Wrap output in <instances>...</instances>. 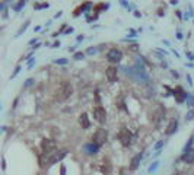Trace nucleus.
Masks as SVG:
<instances>
[{
  "label": "nucleus",
  "instance_id": "f257e3e1",
  "mask_svg": "<svg viewBox=\"0 0 194 175\" xmlns=\"http://www.w3.org/2000/svg\"><path fill=\"white\" fill-rule=\"evenodd\" d=\"M124 72L130 76L132 79H134L136 82H139V83L149 82V74H148L146 69H144V66L142 64V63H140V64H139V63H136V64H133L130 67H126Z\"/></svg>",
  "mask_w": 194,
  "mask_h": 175
},
{
  "label": "nucleus",
  "instance_id": "f03ea898",
  "mask_svg": "<svg viewBox=\"0 0 194 175\" xmlns=\"http://www.w3.org/2000/svg\"><path fill=\"white\" fill-rule=\"evenodd\" d=\"M72 93H73V88H72V85H70L69 82H63V83H60V85H58V88H57V91H56L54 101L61 102V101H64V99H67Z\"/></svg>",
  "mask_w": 194,
  "mask_h": 175
},
{
  "label": "nucleus",
  "instance_id": "7ed1b4c3",
  "mask_svg": "<svg viewBox=\"0 0 194 175\" xmlns=\"http://www.w3.org/2000/svg\"><path fill=\"white\" fill-rule=\"evenodd\" d=\"M117 139L120 140V143L123 146H128L132 143V140H133V133L128 129H126V127H123V129L118 131V134H117Z\"/></svg>",
  "mask_w": 194,
  "mask_h": 175
},
{
  "label": "nucleus",
  "instance_id": "20e7f679",
  "mask_svg": "<svg viewBox=\"0 0 194 175\" xmlns=\"http://www.w3.org/2000/svg\"><path fill=\"white\" fill-rule=\"evenodd\" d=\"M107 137H108V133L107 130L104 129H98L93 134H92V143H95L96 146H102L104 143L107 141Z\"/></svg>",
  "mask_w": 194,
  "mask_h": 175
},
{
  "label": "nucleus",
  "instance_id": "39448f33",
  "mask_svg": "<svg viewBox=\"0 0 194 175\" xmlns=\"http://www.w3.org/2000/svg\"><path fill=\"white\" fill-rule=\"evenodd\" d=\"M172 93H174L175 101L178 102V104H183V102L187 99V97H188V93L185 92V89H184L183 86H175V88L172 89Z\"/></svg>",
  "mask_w": 194,
  "mask_h": 175
},
{
  "label": "nucleus",
  "instance_id": "423d86ee",
  "mask_svg": "<svg viewBox=\"0 0 194 175\" xmlns=\"http://www.w3.org/2000/svg\"><path fill=\"white\" fill-rule=\"evenodd\" d=\"M123 58V53L117 48H111L108 53H107V60L111 63V64H117L118 61H121Z\"/></svg>",
  "mask_w": 194,
  "mask_h": 175
},
{
  "label": "nucleus",
  "instance_id": "0eeeda50",
  "mask_svg": "<svg viewBox=\"0 0 194 175\" xmlns=\"http://www.w3.org/2000/svg\"><path fill=\"white\" fill-rule=\"evenodd\" d=\"M41 150H42V153H45V155L53 153V152L56 150V143H54V140H51V139H42V141H41Z\"/></svg>",
  "mask_w": 194,
  "mask_h": 175
},
{
  "label": "nucleus",
  "instance_id": "6e6552de",
  "mask_svg": "<svg viewBox=\"0 0 194 175\" xmlns=\"http://www.w3.org/2000/svg\"><path fill=\"white\" fill-rule=\"evenodd\" d=\"M92 114H93V120H96L98 123H105L107 120V113H105V108L102 107H95L93 111H92Z\"/></svg>",
  "mask_w": 194,
  "mask_h": 175
},
{
  "label": "nucleus",
  "instance_id": "1a4fd4ad",
  "mask_svg": "<svg viewBox=\"0 0 194 175\" xmlns=\"http://www.w3.org/2000/svg\"><path fill=\"white\" fill-rule=\"evenodd\" d=\"M105 74H107V79L108 82L114 83L118 80V72H117V66H108L107 70H105Z\"/></svg>",
  "mask_w": 194,
  "mask_h": 175
},
{
  "label": "nucleus",
  "instance_id": "9d476101",
  "mask_svg": "<svg viewBox=\"0 0 194 175\" xmlns=\"http://www.w3.org/2000/svg\"><path fill=\"white\" fill-rule=\"evenodd\" d=\"M180 159L183 162H185V164H193L194 162V149H190V150L184 152Z\"/></svg>",
  "mask_w": 194,
  "mask_h": 175
},
{
  "label": "nucleus",
  "instance_id": "9b49d317",
  "mask_svg": "<svg viewBox=\"0 0 194 175\" xmlns=\"http://www.w3.org/2000/svg\"><path fill=\"white\" fill-rule=\"evenodd\" d=\"M142 159H143V153H142V152L137 153V155H134V158L132 159V162H130V171H136V169L139 168Z\"/></svg>",
  "mask_w": 194,
  "mask_h": 175
},
{
  "label": "nucleus",
  "instance_id": "f8f14e48",
  "mask_svg": "<svg viewBox=\"0 0 194 175\" xmlns=\"http://www.w3.org/2000/svg\"><path fill=\"white\" fill-rule=\"evenodd\" d=\"M177 130H178V121H177V120H172V121H169L168 127L165 129V134H166V136H171V134H174Z\"/></svg>",
  "mask_w": 194,
  "mask_h": 175
},
{
  "label": "nucleus",
  "instance_id": "ddd939ff",
  "mask_svg": "<svg viewBox=\"0 0 194 175\" xmlns=\"http://www.w3.org/2000/svg\"><path fill=\"white\" fill-rule=\"evenodd\" d=\"M79 124H80V127H82V129H89L91 121H89L86 113H82V114H80V117H79Z\"/></svg>",
  "mask_w": 194,
  "mask_h": 175
},
{
  "label": "nucleus",
  "instance_id": "4468645a",
  "mask_svg": "<svg viewBox=\"0 0 194 175\" xmlns=\"http://www.w3.org/2000/svg\"><path fill=\"white\" fill-rule=\"evenodd\" d=\"M89 6H92V3L91 2H85V3H82V5H80L75 12H73V15H75V16H79V15L80 13H83V12H86L88 9H89Z\"/></svg>",
  "mask_w": 194,
  "mask_h": 175
},
{
  "label": "nucleus",
  "instance_id": "2eb2a0df",
  "mask_svg": "<svg viewBox=\"0 0 194 175\" xmlns=\"http://www.w3.org/2000/svg\"><path fill=\"white\" fill-rule=\"evenodd\" d=\"M85 150L88 153H96L99 150V146H96L95 143H88V145H85Z\"/></svg>",
  "mask_w": 194,
  "mask_h": 175
},
{
  "label": "nucleus",
  "instance_id": "dca6fc26",
  "mask_svg": "<svg viewBox=\"0 0 194 175\" xmlns=\"http://www.w3.org/2000/svg\"><path fill=\"white\" fill-rule=\"evenodd\" d=\"M48 7H50V3H38V2H35V3H34V9H35V10L48 9Z\"/></svg>",
  "mask_w": 194,
  "mask_h": 175
},
{
  "label": "nucleus",
  "instance_id": "f3484780",
  "mask_svg": "<svg viewBox=\"0 0 194 175\" xmlns=\"http://www.w3.org/2000/svg\"><path fill=\"white\" fill-rule=\"evenodd\" d=\"M193 141H194V134H191L190 136V140L185 143V145H184V152H187V150H190V149H193L191 148V145H193Z\"/></svg>",
  "mask_w": 194,
  "mask_h": 175
},
{
  "label": "nucleus",
  "instance_id": "a211bd4d",
  "mask_svg": "<svg viewBox=\"0 0 194 175\" xmlns=\"http://www.w3.org/2000/svg\"><path fill=\"white\" fill-rule=\"evenodd\" d=\"M98 47H88L86 48V51H85V54H89V56H93V54H96L98 53Z\"/></svg>",
  "mask_w": 194,
  "mask_h": 175
},
{
  "label": "nucleus",
  "instance_id": "6ab92c4d",
  "mask_svg": "<svg viewBox=\"0 0 194 175\" xmlns=\"http://www.w3.org/2000/svg\"><path fill=\"white\" fill-rule=\"evenodd\" d=\"M128 51L133 53V54H137V53H139V44H137V42H133L130 47H128Z\"/></svg>",
  "mask_w": 194,
  "mask_h": 175
},
{
  "label": "nucleus",
  "instance_id": "aec40b11",
  "mask_svg": "<svg viewBox=\"0 0 194 175\" xmlns=\"http://www.w3.org/2000/svg\"><path fill=\"white\" fill-rule=\"evenodd\" d=\"M159 168V161H155V162H152L150 165H149V168H148V171L152 174V172H155L156 169Z\"/></svg>",
  "mask_w": 194,
  "mask_h": 175
},
{
  "label": "nucleus",
  "instance_id": "412c9836",
  "mask_svg": "<svg viewBox=\"0 0 194 175\" xmlns=\"http://www.w3.org/2000/svg\"><path fill=\"white\" fill-rule=\"evenodd\" d=\"M28 26H29V21H26V22H25V23H23V25L19 28V31H18V34H16V37H19L21 34H23V32H25V29H26Z\"/></svg>",
  "mask_w": 194,
  "mask_h": 175
},
{
  "label": "nucleus",
  "instance_id": "4be33fe9",
  "mask_svg": "<svg viewBox=\"0 0 194 175\" xmlns=\"http://www.w3.org/2000/svg\"><path fill=\"white\" fill-rule=\"evenodd\" d=\"M23 6H25V2H18V3L13 5V10H15V12H19Z\"/></svg>",
  "mask_w": 194,
  "mask_h": 175
},
{
  "label": "nucleus",
  "instance_id": "5701e85b",
  "mask_svg": "<svg viewBox=\"0 0 194 175\" xmlns=\"http://www.w3.org/2000/svg\"><path fill=\"white\" fill-rule=\"evenodd\" d=\"M54 63H56V64H60V66H64V64H67V63H69V60L67 58H57V60H54Z\"/></svg>",
  "mask_w": 194,
  "mask_h": 175
},
{
  "label": "nucleus",
  "instance_id": "b1692460",
  "mask_svg": "<svg viewBox=\"0 0 194 175\" xmlns=\"http://www.w3.org/2000/svg\"><path fill=\"white\" fill-rule=\"evenodd\" d=\"M85 53H82V51H77V53H75V56H73V58L75 60H82V58H85Z\"/></svg>",
  "mask_w": 194,
  "mask_h": 175
},
{
  "label": "nucleus",
  "instance_id": "393cba45",
  "mask_svg": "<svg viewBox=\"0 0 194 175\" xmlns=\"http://www.w3.org/2000/svg\"><path fill=\"white\" fill-rule=\"evenodd\" d=\"M187 105H188V107H194V95H190V93H188V97H187Z\"/></svg>",
  "mask_w": 194,
  "mask_h": 175
},
{
  "label": "nucleus",
  "instance_id": "a878e982",
  "mask_svg": "<svg viewBox=\"0 0 194 175\" xmlns=\"http://www.w3.org/2000/svg\"><path fill=\"white\" fill-rule=\"evenodd\" d=\"M164 145H165V141H164V140H159V141L156 143V145H155V148H153V149H155V150H160Z\"/></svg>",
  "mask_w": 194,
  "mask_h": 175
},
{
  "label": "nucleus",
  "instance_id": "bb28decb",
  "mask_svg": "<svg viewBox=\"0 0 194 175\" xmlns=\"http://www.w3.org/2000/svg\"><path fill=\"white\" fill-rule=\"evenodd\" d=\"M21 72V66H16V69H15V72L12 73V76H10V79H15L16 77V74H18Z\"/></svg>",
  "mask_w": 194,
  "mask_h": 175
},
{
  "label": "nucleus",
  "instance_id": "cd10ccee",
  "mask_svg": "<svg viewBox=\"0 0 194 175\" xmlns=\"http://www.w3.org/2000/svg\"><path fill=\"white\" fill-rule=\"evenodd\" d=\"M193 118H194V111L191 109L190 113H188V114L185 115V120H187V121H190V120H193Z\"/></svg>",
  "mask_w": 194,
  "mask_h": 175
},
{
  "label": "nucleus",
  "instance_id": "c85d7f7f",
  "mask_svg": "<svg viewBox=\"0 0 194 175\" xmlns=\"http://www.w3.org/2000/svg\"><path fill=\"white\" fill-rule=\"evenodd\" d=\"M35 64V58H31V60H28V69H32V66Z\"/></svg>",
  "mask_w": 194,
  "mask_h": 175
},
{
  "label": "nucleus",
  "instance_id": "c756f323",
  "mask_svg": "<svg viewBox=\"0 0 194 175\" xmlns=\"http://www.w3.org/2000/svg\"><path fill=\"white\" fill-rule=\"evenodd\" d=\"M64 174H66V166L61 165V166H60V175H64Z\"/></svg>",
  "mask_w": 194,
  "mask_h": 175
},
{
  "label": "nucleus",
  "instance_id": "7c9ffc66",
  "mask_svg": "<svg viewBox=\"0 0 194 175\" xmlns=\"http://www.w3.org/2000/svg\"><path fill=\"white\" fill-rule=\"evenodd\" d=\"M120 5H121V6H124L126 9H130V5H128L127 2H124V0H123V2H120Z\"/></svg>",
  "mask_w": 194,
  "mask_h": 175
},
{
  "label": "nucleus",
  "instance_id": "2f4dec72",
  "mask_svg": "<svg viewBox=\"0 0 194 175\" xmlns=\"http://www.w3.org/2000/svg\"><path fill=\"white\" fill-rule=\"evenodd\" d=\"M51 47H53V48H57V47H60V41H56V42H54Z\"/></svg>",
  "mask_w": 194,
  "mask_h": 175
},
{
  "label": "nucleus",
  "instance_id": "473e14b6",
  "mask_svg": "<svg viewBox=\"0 0 194 175\" xmlns=\"http://www.w3.org/2000/svg\"><path fill=\"white\" fill-rule=\"evenodd\" d=\"M187 82L190 83V86L193 85V80H191V76H190V74H187Z\"/></svg>",
  "mask_w": 194,
  "mask_h": 175
},
{
  "label": "nucleus",
  "instance_id": "72a5a7b5",
  "mask_svg": "<svg viewBox=\"0 0 194 175\" xmlns=\"http://www.w3.org/2000/svg\"><path fill=\"white\" fill-rule=\"evenodd\" d=\"M73 31H75V29H73V28L70 26V28H67V31H64V32H66V34H72Z\"/></svg>",
  "mask_w": 194,
  "mask_h": 175
},
{
  "label": "nucleus",
  "instance_id": "f704fd0d",
  "mask_svg": "<svg viewBox=\"0 0 194 175\" xmlns=\"http://www.w3.org/2000/svg\"><path fill=\"white\" fill-rule=\"evenodd\" d=\"M35 42H38V41H37V40H31V41H29V44H31V45H37Z\"/></svg>",
  "mask_w": 194,
  "mask_h": 175
},
{
  "label": "nucleus",
  "instance_id": "c9c22d12",
  "mask_svg": "<svg viewBox=\"0 0 194 175\" xmlns=\"http://www.w3.org/2000/svg\"><path fill=\"white\" fill-rule=\"evenodd\" d=\"M171 5H172V6H175V5H178V0H172V2H171Z\"/></svg>",
  "mask_w": 194,
  "mask_h": 175
},
{
  "label": "nucleus",
  "instance_id": "e433bc0d",
  "mask_svg": "<svg viewBox=\"0 0 194 175\" xmlns=\"http://www.w3.org/2000/svg\"><path fill=\"white\" fill-rule=\"evenodd\" d=\"M134 16H137V18H140V16H142V15H140V12H137V10H136V12H134Z\"/></svg>",
  "mask_w": 194,
  "mask_h": 175
},
{
  "label": "nucleus",
  "instance_id": "4c0bfd02",
  "mask_svg": "<svg viewBox=\"0 0 194 175\" xmlns=\"http://www.w3.org/2000/svg\"><path fill=\"white\" fill-rule=\"evenodd\" d=\"M2 166H3V169H6V162H5V159L2 161Z\"/></svg>",
  "mask_w": 194,
  "mask_h": 175
},
{
  "label": "nucleus",
  "instance_id": "58836bf2",
  "mask_svg": "<svg viewBox=\"0 0 194 175\" xmlns=\"http://www.w3.org/2000/svg\"><path fill=\"white\" fill-rule=\"evenodd\" d=\"M29 85H32V80H28V82L25 83V88H26V86H29Z\"/></svg>",
  "mask_w": 194,
  "mask_h": 175
},
{
  "label": "nucleus",
  "instance_id": "ea45409f",
  "mask_svg": "<svg viewBox=\"0 0 194 175\" xmlns=\"http://www.w3.org/2000/svg\"><path fill=\"white\" fill-rule=\"evenodd\" d=\"M187 57H188L190 60H193V56H191V53H187Z\"/></svg>",
  "mask_w": 194,
  "mask_h": 175
},
{
  "label": "nucleus",
  "instance_id": "a19ab883",
  "mask_svg": "<svg viewBox=\"0 0 194 175\" xmlns=\"http://www.w3.org/2000/svg\"><path fill=\"white\" fill-rule=\"evenodd\" d=\"M175 175H180V174H175Z\"/></svg>",
  "mask_w": 194,
  "mask_h": 175
}]
</instances>
